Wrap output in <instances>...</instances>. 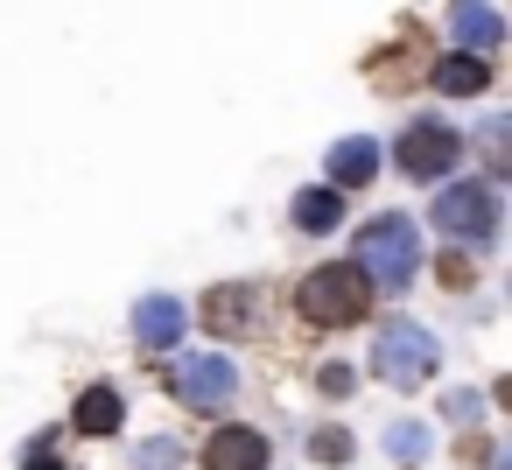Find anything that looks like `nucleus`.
<instances>
[{
  "mask_svg": "<svg viewBox=\"0 0 512 470\" xmlns=\"http://www.w3.org/2000/svg\"><path fill=\"white\" fill-rule=\"evenodd\" d=\"M414 267H421V232H414V218H400V211H386V218H365L358 225V274L365 281H379V288H407L414 281Z\"/></svg>",
  "mask_w": 512,
  "mask_h": 470,
  "instance_id": "1",
  "label": "nucleus"
},
{
  "mask_svg": "<svg viewBox=\"0 0 512 470\" xmlns=\"http://www.w3.org/2000/svg\"><path fill=\"white\" fill-rule=\"evenodd\" d=\"M295 309L316 323V330H337V323H358L372 309V281L358 274V260H330L316 274H302L295 288Z\"/></svg>",
  "mask_w": 512,
  "mask_h": 470,
  "instance_id": "2",
  "label": "nucleus"
},
{
  "mask_svg": "<svg viewBox=\"0 0 512 470\" xmlns=\"http://www.w3.org/2000/svg\"><path fill=\"white\" fill-rule=\"evenodd\" d=\"M428 218L449 232V239H463V246H491L498 239V225H505V197H498V183H449L435 204H428Z\"/></svg>",
  "mask_w": 512,
  "mask_h": 470,
  "instance_id": "3",
  "label": "nucleus"
},
{
  "mask_svg": "<svg viewBox=\"0 0 512 470\" xmlns=\"http://www.w3.org/2000/svg\"><path fill=\"white\" fill-rule=\"evenodd\" d=\"M372 365L386 386H421L435 365H442V344L421 330V323H386L379 344H372Z\"/></svg>",
  "mask_w": 512,
  "mask_h": 470,
  "instance_id": "4",
  "label": "nucleus"
},
{
  "mask_svg": "<svg viewBox=\"0 0 512 470\" xmlns=\"http://www.w3.org/2000/svg\"><path fill=\"white\" fill-rule=\"evenodd\" d=\"M456 162H463V134H449L442 120H414V127L400 134V176H414V183H442Z\"/></svg>",
  "mask_w": 512,
  "mask_h": 470,
  "instance_id": "5",
  "label": "nucleus"
},
{
  "mask_svg": "<svg viewBox=\"0 0 512 470\" xmlns=\"http://www.w3.org/2000/svg\"><path fill=\"white\" fill-rule=\"evenodd\" d=\"M169 386H176V400H183V407H225V400H232V386H239V372H232L218 351H197V358H176Z\"/></svg>",
  "mask_w": 512,
  "mask_h": 470,
  "instance_id": "6",
  "label": "nucleus"
},
{
  "mask_svg": "<svg viewBox=\"0 0 512 470\" xmlns=\"http://www.w3.org/2000/svg\"><path fill=\"white\" fill-rule=\"evenodd\" d=\"M449 36H456L463 57H484V50L505 43V15L491 8V0H449Z\"/></svg>",
  "mask_w": 512,
  "mask_h": 470,
  "instance_id": "7",
  "label": "nucleus"
},
{
  "mask_svg": "<svg viewBox=\"0 0 512 470\" xmlns=\"http://www.w3.org/2000/svg\"><path fill=\"white\" fill-rule=\"evenodd\" d=\"M267 435H253V428H218L211 442H204V470H267Z\"/></svg>",
  "mask_w": 512,
  "mask_h": 470,
  "instance_id": "8",
  "label": "nucleus"
},
{
  "mask_svg": "<svg viewBox=\"0 0 512 470\" xmlns=\"http://www.w3.org/2000/svg\"><path fill=\"white\" fill-rule=\"evenodd\" d=\"M183 302L176 295H148L141 309H134V337L148 344V351H176V337H183Z\"/></svg>",
  "mask_w": 512,
  "mask_h": 470,
  "instance_id": "9",
  "label": "nucleus"
},
{
  "mask_svg": "<svg viewBox=\"0 0 512 470\" xmlns=\"http://www.w3.org/2000/svg\"><path fill=\"white\" fill-rule=\"evenodd\" d=\"M428 85H435L442 99H477V92L491 85V71H484V57H463V50H456V57H442V64L428 71Z\"/></svg>",
  "mask_w": 512,
  "mask_h": 470,
  "instance_id": "10",
  "label": "nucleus"
},
{
  "mask_svg": "<svg viewBox=\"0 0 512 470\" xmlns=\"http://www.w3.org/2000/svg\"><path fill=\"white\" fill-rule=\"evenodd\" d=\"M71 421H78L85 435H113V428L127 421V400H120V386H85V393H78V407H71Z\"/></svg>",
  "mask_w": 512,
  "mask_h": 470,
  "instance_id": "11",
  "label": "nucleus"
},
{
  "mask_svg": "<svg viewBox=\"0 0 512 470\" xmlns=\"http://www.w3.org/2000/svg\"><path fill=\"white\" fill-rule=\"evenodd\" d=\"M372 176H379V148L372 141H337L330 148V183L337 190H365Z\"/></svg>",
  "mask_w": 512,
  "mask_h": 470,
  "instance_id": "12",
  "label": "nucleus"
},
{
  "mask_svg": "<svg viewBox=\"0 0 512 470\" xmlns=\"http://www.w3.org/2000/svg\"><path fill=\"white\" fill-rule=\"evenodd\" d=\"M337 218H344V197H337L330 183H316V190H302V197H295V225H302L309 239L337 232Z\"/></svg>",
  "mask_w": 512,
  "mask_h": 470,
  "instance_id": "13",
  "label": "nucleus"
},
{
  "mask_svg": "<svg viewBox=\"0 0 512 470\" xmlns=\"http://www.w3.org/2000/svg\"><path fill=\"white\" fill-rule=\"evenodd\" d=\"M246 309H253V288H211V302H204V323L225 337V330H246Z\"/></svg>",
  "mask_w": 512,
  "mask_h": 470,
  "instance_id": "14",
  "label": "nucleus"
},
{
  "mask_svg": "<svg viewBox=\"0 0 512 470\" xmlns=\"http://www.w3.org/2000/svg\"><path fill=\"white\" fill-rule=\"evenodd\" d=\"M386 456L393 463H421L428 456V421H393L386 428Z\"/></svg>",
  "mask_w": 512,
  "mask_h": 470,
  "instance_id": "15",
  "label": "nucleus"
},
{
  "mask_svg": "<svg viewBox=\"0 0 512 470\" xmlns=\"http://www.w3.org/2000/svg\"><path fill=\"white\" fill-rule=\"evenodd\" d=\"M134 470H183V449H176V435H155V442H141V449H134Z\"/></svg>",
  "mask_w": 512,
  "mask_h": 470,
  "instance_id": "16",
  "label": "nucleus"
},
{
  "mask_svg": "<svg viewBox=\"0 0 512 470\" xmlns=\"http://www.w3.org/2000/svg\"><path fill=\"white\" fill-rule=\"evenodd\" d=\"M309 456L316 463H351V428H316L309 435Z\"/></svg>",
  "mask_w": 512,
  "mask_h": 470,
  "instance_id": "17",
  "label": "nucleus"
},
{
  "mask_svg": "<svg viewBox=\"0 0 512 470\" xmlns=\"http://www.w3.org/2000/svg\"><path fill=\"white\" fill-rule=\"evenodd\" d=\"M442 414H449V421H477L484 400H477V393H442Z\"/></svg>",
  "mask_w": 512,
  "mask_h": 470,
  "instance_id": "18",
  "label": "nucleus"
},
{
  "mask_svg": "<svg viewBox=\"0 0 512 470\" xmlns=\"http://www.w3.org/2000/svg\"><path fill=\"white\" fill-rule=\"evenodd\" d=\"M316 386H323V393H351V386H358V372H351V365H323V372H316Z\"/></svg>",
  "mask_w": 512,
  "mask_h": 470,
  "instance_id": "19",
  "label": "nucleus"
},
{
  "mask_svg": "<svg viewBox=\"0 0 512 470\" xmlns=\"http://www.w3.org/2000/svg\"><path fill=\"white\" fill-rule=\"evenodd\" d=\"M442 281H449V288H470V260H456V253H442Z\"/></svg>",
  "mask_w": 512,
  "mask_h": 470,
  "instance_id": "20",
  "label": "nucleus"
},
{
  "mask_svg": "<svg viewBox=\"0 0 512 470\" xmlns=\"http://www.w3.org/2000/svg\"><path fill=\"white\" fill-rule=\"evenodd\" d=\"M22 470H64V463H57V456H50V442H36V449H29V463H22Z\"/></svg>",
  "mask_w": 512,
  "mask_h": 470,
  "instance_id": "21",
  "label": "nucleus"
}]
</instances>
